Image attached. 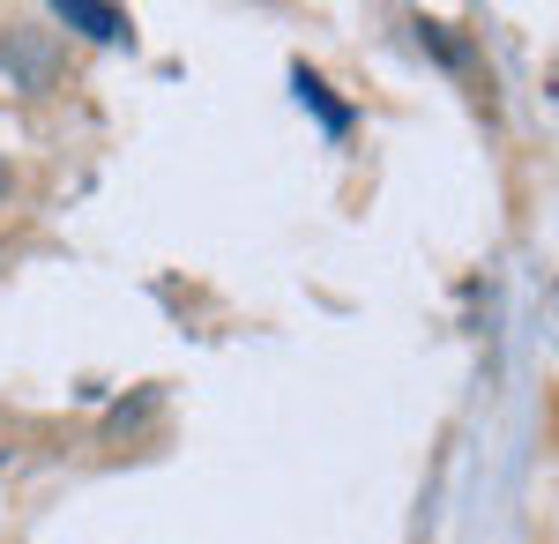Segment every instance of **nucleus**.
<instances>
[{
    "label": "nucleus",
    "mask_w": 559,
    "mask_h": 544,
    "mask_svg": "<svg viewBox=\"0 0 559 544\" xmlns=\"http://www.w3.org/2000/svg\"><path fill=\"white\" fill-rule=\"evenodd\" d=\"M52 15H60L68 31L97 38V45H120V38H128V15H120V8H97V0H60Z\"/></svg>",
    "instance_id": "nucleus-1"
},
{
    "label": "nucleus",
    "mask_w": 559,
    "mask_h": 544,
    "mask_svg": "<svg viewBox=\"0 0 559 544\" xmlns=\"http://www.w3.org/2000/svg\"><path fill=\"white\" fill-rule=\"evenodd\" d=\"M0 194H8V157H0Z\"/></svg>",
    "instance_id": "nucleus-2"
}]
</instances>
